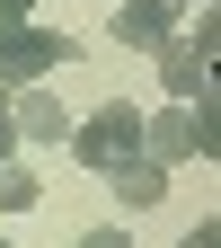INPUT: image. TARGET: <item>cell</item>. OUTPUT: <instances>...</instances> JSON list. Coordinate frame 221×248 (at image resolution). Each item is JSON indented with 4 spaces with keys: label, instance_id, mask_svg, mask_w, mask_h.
Returning a JSON list of instances; mask_svg holds the SVG:
<instances>
[{
    "label": "cell",
    "instance_id": "6da1fadb",
    "mask_svg": "<svg viewBox=\"0 0 221 248\" xmlns=\"http://www.w3.org/2000/svg\"><path fill=\"white\" fill-rule=\"evenodd\" d=\"M71 160H80V169H98V177H115L124 160H142V107L106 98L88 124H71Z\"/></svg>",
    "mask_w": 221,
    "mask_h": 248
},
{
    "label": "cell",
    "instance_id": "7a4b0ae2",
    "mask_svg": "<svg viewBox=\"0 0 221 248\" xmlns=\"http://www.w3.org/2000/svg\"><path fill=\"white\" fill-rule=\"evenodd\" d=\"M80 45L71 36H53V27H36V18H0V89H36L53 62H71Z\"/></svg>",
    "mask_w": 221,
    "mask_h": 248
},
{
    "label": "cell",
    "instance_id": "3957f363",
    "mask_svg": "<svg viewBox=\"0 0 221 248\" xmlns=\"http://www.w3.org/2000/svg\"><path fill=\"white\" fill-rule=\"evenodd\" d=\"M221 133H212V107H168V115H142V160H160V169H177V160H204Z\"/></svg>",
    "mask_w": 221,
    "mask_h": 248
},
{
    "label": "cell",
    "instance_id": "277c9868",
    "mask_svg": "<svg viewBox=\"0 0 221 248\" xmlns=\"http://www.w3.org/2000/svg\"><path fill=\"white\" fill-rule=\"evenodd\" d=\"M160 80L168 107H212V18L195 27V45H160Z\"/></svg>",
    "mask_w": 221,
    "mask_h": 248
},
{
    "label": "cell",
    "instance_id": "5b68a950",
    "mask_svg": "<svg viewBox=\"0 0 221 248\" xmlns=\"http://www.w3.org/2000/svg\"><path fill=\"white\" fill-rule=\"evenodd\" d=\"M115 45H133V53H160V45H177V9L168 0H115Z\"/></svg>",
    "mask_w": 221,
    "mask_h": 248
},
{
    "label": "cell",
    "instance_id": "8992f818",
    "mask_svg": "<svg viewBox=\"0 0 221 248\" xmlns=\"http://www.w3.org/2000/svg\"><path fill=\"white\" fill-rule=\"evenodd\" d=\"M9 133L18 142H71V115H62V98H53V89H9Z\"/></svg>",
    "mask_w": 221,
    "mask_h": 248
},
{
    "label": "cell",
    "instance_id": "52a82bcc",
    "mask_svg": "<svg viewBox=\"0 0 221 248\" xmlns=\"http://www.w3.org/2000/svg\"><path fill=\"white\" fill-rule=\"evenodd\" d=\"M106 186H115L124 204H160V195H168V169H160V160H124Z\"/></svg>",
    "mask_w": 221,
    "mask_h": 248
},
{
    "label": "cell",
    "instance_id": "ba28073f",
    "mask_svg": "<svg viewBox=\"0 0 221 248\" xmlns=\"http://www.w3.org/2000/svg\"><path fill=\"white\" fill-rule=\"evenodd\" d=\"M27 204H36V177L18 160H0V213H27Z\"/></svg>",
    "mask_w": 221,
    "mask_h": 248
},
{
    "label": "cell",
    "instance_id": "9c48e42d",
    "mask_svg": "<svg viewBox=\"0 0 221 248\" xmlns=\"http://www.w3.org/2000/svg\"><path fill=\"white\" fill-rule=\"evenodd\" d=\"M177 248H221V231H212V222H195V231H186Z\"/></svg>",
    "mask_w": 221,
    "mask_h": 248
},
{
    "label": "cell",
    "instance_id": "30bf717a",
    "mask_svg": "<svg viewBox=\"0 0 221 248\" xmlns=\"http://www.w3.org/2000/svg\"><path fill=\"white\" fill-rule=\"evenodd\" d=\"M18 151V133H9V89H0V160Z\"/></svg>",
    "mask_w": 221,
    "mask_h": 248
},
{
    "label": "cell",
    "instance_id": "8fae6325",
    "mask_svg": "<svg viewBox=\"0 0 221 248\" xmlns=\"http://www.w3.org/2000/svg\"><path fill=\"white\" fill-rule=\"evenodd\" d=\"M80 248H124V231H80Z\"/></svg>",
    "mask_w": 221,
    "mask_h": 248
},
{
    "label": "cell",
    "instance_id": "7c38bea8",
    "mask_svg": "<svg viewBox=\"0 0 221 248\" xmlns=\"http://www.w3.org/2000/svg\"><path fill=\"white\" fill-rule=\"evenodd\" d=\"M0 18H36V0H0Z\"/></svg>",
    "mask_w": 221,
    "mask_h": 248
},
{
    "label": "cell",
    "instance_id": "4fadbf2b",
    "mask_svg": "<svg viewBox=\"0 0 221 248\" xmlns=\"http://www.w3.org/2000/svg\"><path fill=\"white\" fill-rule=\"evenodd\" d=\"M168 9H212V0H168Z\"/></svg>",
    "mask_w": 221,
    "mask_h": 248
},
{
    "label": "cell",
    "instance_id": "5bb4252c",
    "mask_svg": "<svg viewBox=\"0 0 221 248\" xmlns=\"http://www.w3.org/2000/svg\"><path fill=\"white\" fill-rule=\"evenodd\" d=\"M0 248H9V239H0Z\"/></svg>",
    "mask_w": 221,
    "mask_h": 248
}]
</instances>
